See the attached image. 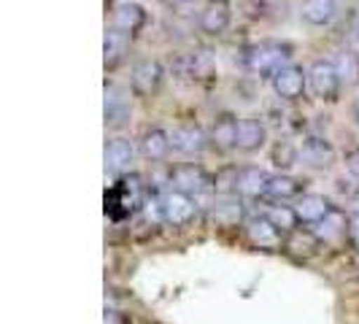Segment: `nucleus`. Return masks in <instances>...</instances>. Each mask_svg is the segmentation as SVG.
I'll return each mask as SVG.
<instances>
[{"mask_svg": "<svg viewBox=\"0 0 359 324\" xmlns=\"http://www.w3.org/2000/svg\"><path fill=\"white\" fill-rule=\"evenodd\" d=\"M289 60H292V46L289 43L262 41V43H254L243 52V68L254 76L273 79L281 68H287Z\"/></svg>", "mask_w": 359, "mask_h": 324, "instance_id": "obj_1", "label": "nucleus"}, {"mask_svg": "<svg viewBox=\"0 0 359 324\" xmlns=\"http://www.w3.org/2000/svg\"><path fill=\"white\" fill-rule=\"evenodd\" d=\"M341 84V73L335 68V62H330V60H316L308 68V90L313 92L319 100H324V103H335L338 100Z\"/></svg>", "mask_w": 359, "mask_h": 324, "instance_id": "obj_2", "label": "nucleus"}, {"mask_svg": "<svg viewBox=\"0 0 359 324\" xmlns=\"http://www.w3.org/2000/svg\"><path fill=\"white\" fill-rule=\"evenodd\" d=\"M170 184H173V189H179L184 195L198 198V195L208 192L214 187V179L208 176V170L203 165H198V162H184V165H176L170 170Z\"/></svg>", "mask_w": 359, "mask_h": 324, "instance_id": "obj_3", "label": "nucleus"}, {"mask_svg": "<svg viewBox=\"0 0 359 324\" xmlns=\"http://www.w3.org/2000/svg\"><path fill=\"white\" fill-rule=\"evenodd\" d=\"M195 216H198V198L184 195L179 189H170L162 198V222L173 227H187L195 222Z\"/></svg>", "mask_w": 359, "mask_h": 324, "instance_id": "obj_4", "label": "nucleus"}, {"mask_svg": "<svg viewBox=\"0 0 359 324\" xmlns=\"http://www.w3.org/2000/svg\"><path fill=\"white\" fill-rule=\"evenodd\" d=\"M162 81H165V68L160 60H141L133 65L130 87L138 97H154L160 92Z\"/></svg>", "mask_w": 359, "mask_h": 324, "instance_id": "obj_5", "label": "nucleus"}, {"mask_svg": "<svg viewBox=\"0 0 359 324\" xmlns=\"http://www.w3.org/2000/svg\"><path fill=\"white\" fill-rule=\"evenodd\" d=\"M273 92L281 97V100H300L308 90V71H303V65H294V62H289L287 68H281V71L276 73L273 79Z\"/></svg>", "mask_w": 359, "mask_h": 324, "instance_id": "obj_6", "label": "nucleus"}, {"mask_svg": "<svg viewBox=\"0 0 359 324\" xmlns=\"http://www.w3.org/2000/svg\"><path fill=\"white\" fill-rule=\"evenodd\" d=\"M243 233L249 238V243L259 246V249H281L284 241H287L284 233H281L265 214L249 216V219L243 222Z\"/></svg>", "mask_w": 359, "mask_h": 324, "instance_id": "obj_7", "label": "nucleus"}, {"mask_svg": "<svg viewBox=\"0 0 359 324\" xmlns=\"http://www.w3.org/2000/svg\"><path fill=\"white\" fill-rule=\"evenodd\" d=\"M230 22H233V3L230 0H205L198 17L200 33L216 38L230 27Z\"/></svg>", "mask_w": 359, "mask_h": 324, "instance_id": "obj_8", "label": "nucleus"}, {"mask_svg": "<svg viewBox=\"0 0 359 324\" xmlns=\"http://www.w3.org/2000/svg\"><path fill=\"white\" fill-rule=\"evenodd\" d=\"M208 133L198 125V122H181V125L173 127L170 133V146L179 151V154H200L205 151L208 146Z\"/></svg>", "mask_w": 359, "mask_h": 324, "instance_id": "obj_9", "label": "nucleus"}, {"mask_svg": "<svg viewBox=\"0 0 359 324\" xmlns=\"http://www.w3.org/2000/svg\"><path fill=\"white\" fill-rule=\"evenodd\" d=\"M292 208H294V214L300 219V224H322L324 219H330V216L335 214L332 200L324 198V195H313V192L297 198V203Z\"/></svg>", "mask_w": 359, "mask_h": 324, "instance_id": "obj_10", "label": "nucleus"}, {"mask_svg": "<svg viewBox=\"0 0 359 324\" xmlns=\"http://www.w3.org/2000/svg\"><path fill=\"white\" fill-rule=\"evenodd\" d=\"M103 160H106V170L111 176H127V170L133 168L135 162V146L130 144L127 138H111L103 151Z\"/></svg>", "mask_w": 359, "mask_h": 324, "instance_id": "obj_11", "label": "nucleus"}, {"mask_svg": "<svg viewBox=\"0 0 359 324\" xmlns=\"http://www.w3.org/2000/svg\"><path fill=\"white\" fill-rule=\"evenodd\" d=\"M111 205H122V214H133L144 205V181L138 173H130V176H122L114 195H111Z\"/></svg>", "mask_w": 359, "mask_h": 324, "instance_id": "obj_12", "label": "nucleus"}, {"mask_svg": "<svg viewBox=\"0 0 359 324\" xmlns=\"http://www.w3.org/2000/svg\"><path fill=\"white\" fill-rule=\"evenodd\" d=\"M268 187H270V173H265L262 168L246 165V168L238 170V187H235V192L241 198H249V200L268 198Z\"/></svg>", "mask_w": 359, "mask_h": 324, "instance_id": "obj_13", "label": "nucleus"}, {"mask_svg": "<svg viewBox=\"0 0 359 324\" xmlns=\"http://www.w3.org/2000/svg\"><path fill=\"white\" fill-rule=\"evenodd\" d=\"M265 144H268V127H265L262 119L246 116V119L238 122V141H235V149L252 154V151H259Z\"/></svg>", "mask_w": 359, "mask_h": 324, "instance_id": "obj_14", "label": "nucleus"}, {"mask_svg": "<svg viewBox=\"0 0 359 324\" xmlns=\"http://www.w3.org/2000/svg\"><path fill=\"white\" fill-rule=\"evenodd\" d=\"M300 160L306 162V165H311V168L324 170V168H330L332 160H335V149H332V144H330L327 138L311 135V138H306L303 146H300Z\"/></svg>", "mask_w": 359, "mask_h": 324, "instance_id": "obj_15", "label": "nucleus"}, {"mask_svg": "<svg viewBox=\"0 0 359 324\" xmlns=\"http://www.w3.org/2000/svg\"><path fill=\"white\" fill-rule=\"evenodd\" d=\"M170 149H173V146H170V133H165V130H160V127H149V130H144V135H141V141H138V151L151 162L165 160Z\"/></svg>", "mask_w": 359, "mask_h": 324, "instance_id": "obj_16", "label": "nucleus"}, {"mask_svg": "<svg viewBox=\"0 0 359 324\" xmlns=\"http://www.w3.org/2000/svg\"><path fill=\"white\" fill-rule=\"evenodd\" d=\"M208 138H211V144L216 149H222V151H227V149H235V141H238V119H235L233 114H219L214 119V125H211V133H208Z\"/></svg>", "mask_w": 359, "mask_h": 324, "instance_id": "obj_17", "label": "nucleus"}, {"mask_svg": "<svg viewBox=\"0 0 359 324\" xmlns=\"http://www.w3.org/2000/svg\"><path fill=\"white\" fill-rule=\"evenodd\" d=\"M284 249H287L289 254H294V257L308 259V257H316V254H319L322 238L316 233H311V230H300V227H297V230H292V233L287 235Z\"/></svg>", "mask_w": 359, "mask_h": 324, "instance_id": "obj_18", "label": "nucleus"}, {"mask_svg": "<svg viewBox=\"0 0 359 324\" xmlns=\"http://www.w3.org/2000/svg\"><path fill=\"white\" fill-rule=\"evenodd\" d=\"M335 14H338V0H303V6H300L303 22L313 25V27L330 25Z\"/></svg>", "mask_w": 359, "mask_h": 324, "instance_id": "obj_19", "label": "nucleus"}, {"mask_svg": "<svg viewBox=\"0 0 359 324\" xmlns=\"http://www.w3.org/2000/svg\"><path fill=\"white\" fill-rule=\"evenodd\" d=\"M144 25H146L144 6H138V3H122V6H116V11H114V27L116 30H122L127 36H135Z\"/></svg>", "mask_w": 359, "mask_h": 324, "instance_id": "obj_20", "label": "nucleus"}, {"mask_svg": "<svg viewBox=\"0 0 359 324\" xmlns=\"http://www.w3.org/2000/svg\"><path fill=\"white\" fill-rule=\"evenodd\" d=\"M130 38L133 36H127V33L116 30V27L106 30V38H103V62H106L108 71H114L125 60L127 49H130Z\"/></svg>", "mask_w": 359, "mask_h": 324, "instance_id": "obj_21", "label": "nucleus"}, {"mask_svg": "<svg viewBox=\"0 0 359 324\" xmlns=\"http://www.w3.org/2000/svg\"><path fill=\"white\" fill-rule=\"evenodd\" d=\"M303 189H306V181L294 179V176H287V173H276V176H270L268 198H273V200L303 198V195H306Z\"/></svg>", "mask_w": 359, "mask_h": 324, "instance_id": "obj_22", "label": "nucleus"}, {"mask_svg": "<svg viewBox=\"0 0 359 324\" xmlns=\"http://www.w3.org/2000/svg\"><path fill=\"white\" fill-rule=\"evenodd\" d=\"M265 216H268L270 222H273L284 235H289L292 230H297V224H300V219H297L292 205H273V208H268Z\"/></svg>", "mask_w": 359, "mask_h": 324, "instance_id": "obj_23", "label": "nucleus"}, {"mask_svg": "<svg viewBox=\"0 0 359 324\" xmlns=\"http://www.w3.org/2000/svg\"><path fill=\"white\" fill-rule=\"evenodd\" d=\"M119 116H127V100L116 87H106V125H119Z\"/></svg>", "mask_w": 359, "mask_h": 324, "instance_id": "obj_24", "label": "nucleus"}, {"mask_svg": "<svg viewBox=\"0 0 359 324\" xmlns=\"http://www.w3.org/2000/svg\"><path fill=\"white\" fill-rule=\"evenodd\" d=\"M332 62H335V68H338V73H341V79L346 81V84H357L359 81V54L343 52V54H338Z\"/></svg>", "mask_w": 359, "mask_h": 324, "instance_id": "obj_25", "label": "nucleus"}, {"mask_svg": "<svg viewBox=\"0 0 359 324\" xmlns=\"http://www.w3.org/2000/svg\"><path fill=\"white\" fill-rule=\"evenodd\" d=\"M297 160H300V149H294L292 144L281 141V144L273 146V162H276V168L287 170V168H292Z\"/></svg>", "mask_w": 359, "mask_h": 324, "instance_id": "obj_26", "label": "nucleus"}, {"mask_svg": "<svg viewBox=\"0 0 359 324\" xmlns=\"http://www.w3.org/2000/svg\"><path fill=\"white\" fill-rule=\"evenodd\" d=\"M346 238L351 243V249L359 252V211H351L348 214V230H346Z\"/></svg>", "mask_w": 359, "mask_h": 324, "instance_id": "obj_27", "label": "nucleus"}, {"mask_svg": "<svg viewBox=\"0 0 359 324\" xmlns=\"http://www.w3.org/2000/svg\"><path fill=\"white\" fill-rule=\"evenodd\" d=\"M346 170H348V176L359 184V149L346 154Z\"/></svg>", "mask_w": 359, "mask_h": 324, "instance_id": "obj_28", "label": "nucleus"}, {"mask_svg": "<svg viewBox=\"0 0 359 324\" xmlns=\"http://www.w3.org/2000/svg\"><path fill=\"white\" fill-rule=\"evenodd\" d=\"M106 324H125L119 311H106Z\"/></svg>", "mask_w": 359, "mask_h": 324, "instance_id": "obj_29", "label": "nucleus"}, {"mask_svg": "<svg viewBox=\"0 0 359 324\" xmlns=\"http://www.w3.org/2000/svg\"><path fill=\"white\" fill-rule=\"evenodd\" d=\"M351 119H354V122L359 125V97L354 100V106H351Z\"/></svg>", "mask_w": 359, "mask_h": 324, "instance_id": "obj_30", "label": "nucleus"}, {"mask_svg": "<svg viewBox=\"0 0 359 324\" xmlns=\"http://www.w3.org/2000/svg\"><path fill=\"white\" fill-rule=\"evenodd\" d=\"M165 6H170V8H176V6H184V3H189V0H162Z\"/></svg>", "mask_w": 359, "mask_h": 324, "instance_id": "obj_31", "label": "nucleus"}, {"mask_svg": "<svg viewBox=\"0 0 359 324\" xmlns=\"http://www.w3.org/2000/svg\"><path fill=\"white\" fill-rule=\"evenodd\" d=\"M354 41L359 43V17L354 19Z\"/></svg>", "mask_w": 359, "mask_h": 324, "instance_id": "obj_32", "label": "nucleus"}]
</instances>
